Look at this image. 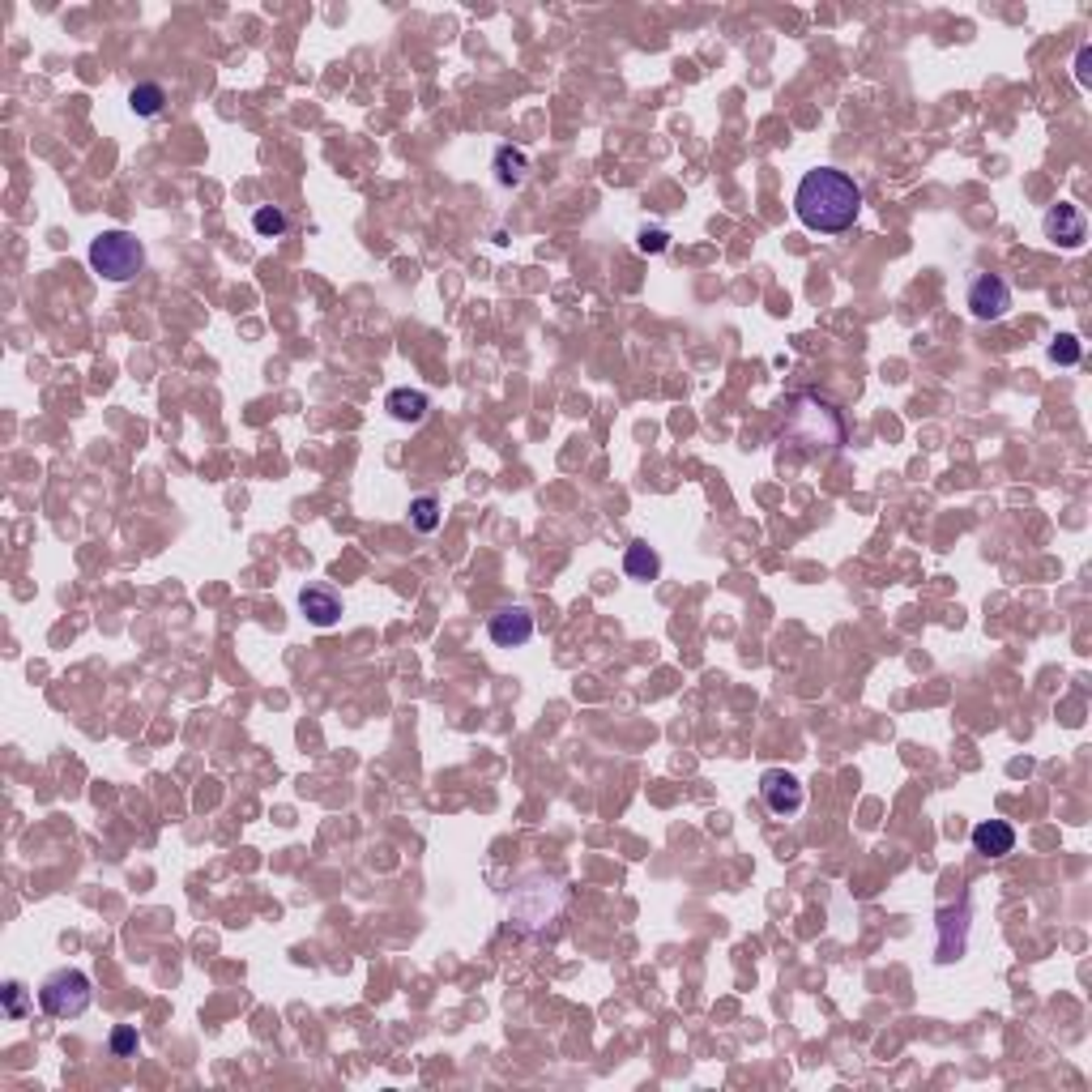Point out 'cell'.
Wrapping results in <instances>:
<instances>
[{
	"label": "cell",
	"mask_w": 1092,
	"mask_h": 1092,
	"mask_svg": "<svg viewBox=\"0 0 1092 1092\" xmlns=\"http://www.w3.org/2000/svg\"><path fill=\"white\" fill-rule=\"evenodd\" d=\"M623 572H628L632 581H657V577H661L657 551H653L649 542H632L628 551H623Z\"/></svg>",
	"instance_id": "12"
},
{
	"label": "cell",
	"mask_w": 1092,
	"mask_h": 1092,
	"mask_svg": "<svg viewBox=\"0 0 1092 1092\" xmlns=\"http://www.w3.org/2000/svg\"><path fill=\"white\" fill-rule=\"evenodd\" d=\"M91 1002H95V981L82 969H56L51 977H43V986H39V1007L51 1020H77V1016H86Z\"/></svg>",
	"instance_id": "4"
},
{
	"label": "cell",
	"mask_w": 1092,
	"mask_h": 1092,
	"mask_svg": "<svg viewBox=\"0 0 1092 1092\" xmlns=\"http://www.w3.org/2000/svg\"><path fill=\"white\" fill-rule=\"evenodd\" d=\"M964 303H969V312L977 320H1002L1011 308V286L994 278V274H977L969 282V295H964Z\"/></svg>",
	"instance_id": "7"
},
{
	"label": "cell",
	"mask_w": 1092,
	"mask_h": 1092,
	"mask_svg": "<svg viewBox=\"0 0 1092 1092\" xmlns=\"http://www.w3.org/2000/svg\"><path fill=\"white\" fill-rule=\"evenodd\" d=\"M299 611L312 628H333V623L342 619V598H337L329 585H308L299 594Z\"/></svg>",
	"instance_id": "9"
},
{
	"label": "cell",
	"mask_w": 1092,
	"mask_h": 1092,
	"mask_svg": "<svg viewBox=\"0 0 1092 1092\" xmlns=\"http://www.w3.org/2000/svg\"><path fill=\"white\" fill-rule=\"evenodd\" d=\"M129 107H133V116L150 120V116H158L167 107V91L158 82H141V86H133V91H129Z\"/></svg>",
	"instance_id": "14"
},
{
	"label": "cell",
	"mask_w": 1092,
	"mask_h": 1092,
	"mask_svg": "<svg viewBox=\"0 0 1092 1092\" xmlns=\"http://www.w3.org/2000/svg\"><path fill=\"white\" fill-rule=\"evenodd\" d=\"M487 636H491V644H499V649H521V644L533 640V615L525 611V606H504L499 615H491Z\"/></svg>",
	"instance_id": "8"
},
{
	"label": "cell",
	"mask_w": 1092,
	"mask_h": 1092,
	"mask_svg": "<svg viewBox=\"0 0 1092 1092\" xmlns=\"http://www.w3.org/2000/svg\"><path fill=\"white\" fill-rule=\"evenodd\" d=\"M1076 82H1080V86L1092 82V47H1088V43L1076 51Z\"/></svg>",
	"instance_id": "21"
},
{
	"label": "cell",
	"mask_w": 1092,
	"mask_h": 1092,
	"mask_svg": "<svg viewBox=\"0 0 1092 1092\" xmlns=\"http://www.w3.org/2000/svg\"><path fill=\"white\" fill-rule=\"evenodd\" d=\"M636 248H640V253H649V257L666 253V248H670V230L666 226H644L640 236H636Z\"/></svg>",
	"instance_id": "20"
},
{
	"label": "cell",
	"mask_w": 1092,
	"mask_h": 1092,
	"mask_svg": "<svg viewBox=\"0 0 1092 1092\" xmlns=\"http://www.w3.org/2000/svg\"><path fill=\"white\" fill-rule=\"evenodd\" d=\"M384 410L398 423H423L427 419V410H432V402H427V393L423 388H393L388 393V402Z\"/></svg>",
	"instance_id": "11"
},
{
	"label": "cell",
	"mask_w": 1092,
	"mask_h": 1092,
	"mask_svg": "<svg viewBox=\"0 0 1092 1092\" xmlns=\"http://www.w3.org/2000/svg\"><path fill=\"white\" fill-rule=\"evenodd\" d=\"M973 849L981 857H1007L1016 849V828L1002 819H981L973 828Z\"/></svg>",
	"instance_id": "10"
},
{
	"label": "cell",
	"mask_w": 1092,
	"mask_h": 1092,
	"mask_svg": "<svg viewBox=\"0 0 1092 1092\" xmlns=\"http://www.w3.org/2000/svg\"><path fill=\"white\" fill-rule=\"evenodd\" d=\"M0 1002H5L9 1020H26V986L22 981H5V986H0Z\"/></svg>",
	"instance_id": "18"
},
{
	"label": "cell",
	"mask_w": 1092,
	"mask_h": 1092,
	"mask_svg": "<svg viewBox=\"0 0 1092 1092\" xmlns=\"http://www.w3.org/2000/svg\"><path fill=\"white\" fill-rule=\"evenodd\" d=\"M1042 230H1046V240H1050L1054 248H1067V253H1076V248H1084V240H1088V218H1084L1080 205L1059 201V205H1050V213L1042 218Z\"/></svg>",
	"instance_id": "5"
},
{
	"label": "cell",
	"mask_w": 1092,
	"mask_h": 1092,
	"mask_svg": "<svg viewBox=\"0 0 1092 1092\" xmlns=\"http://www.w3.org/2000/svg\"><path fill=\"white\" fill-rule=\"evenodd\" d=\"M1080 354H1084V346H1080V337L1076 333H1059L1050 342V359L1054 363H1063V367H1071V363H1080Z\"/></svg>",
	"instance_id": "17"
},
{
	"label": "cell",
	"mask_w": 1092,
	"mask_h": 1092,
	"mask_svg": "<svg viewBox=\"0 0 1092 1092\" xmlns=\"http://www.w3.org/2000/svg\"><path fill=\"white\" fill-rule=\"evenodd\" d=\"M781 444H794V449H802V457H828L845 444V419H840V410L832 402L815 398V393H802L790 406Z\"/></svg>",
	"instance_id": "2"
},
{
	"label": "cell",
	"mask_w": 1092,
	"mask_h": 1092,
	"mask_svg": "<svg viewBox=\"0 0 1092 1092\" xmlns=\"http://www.w3.org/2000/svg\"><path fill=\"white\" fill-rule=\"evenodd\" d=\"M529 175V158L525 150H516V146H499L495 150V180L504 184V188H516Z\"/></svg>",
	"instance_id": "13"
},
{
	"label": "cell",
	"mask_w": 1092,
	"mask_h": 1092,
	"mask_svg": "<svg viewBox=\"0 0 1092 1092\" xmlns=\"http://www.w3.org/2000/svg\"><path fill=\"white\" fill-rule=\"evenodd\" d=\"M107 1046H112L116 1059H133L137 1046H141V1042H137V1029H133V1025H116V1029H112V1042H107Z\"/></svg>",
	"instance_id": "19"
},
{
	"label": "cell",
	"mask_w": 1092,
	"mask_h": 1092,
	"mask_svg": "<svg viewBox=\"0 0 1092 1092\" xmlns=\"http://www.w3.org/2000/svg\"><path fill=\"white\" fill-rule=\"evenodd\" d=\"M146 265V248L129 230H103L91 244V270L107 282H129Z\"/></svg>",
	"instance_id": "3"
},
{
	"label": "cell",
	"mask_w": 1092,
	"mask_h": 1092,
	"mask_svg": "<svg viewBox=\"0 0 1092 1092\" xmlns=\"http://www.w3.org/2000/svg\"><path fill=\"white\" fill-rule=\"evenodd\" d=\"M760 798L773 815H794V811H802V802H807V790H802V781L794 773H785V768H768V773L760 777Z\"/></svg>",
	"instance_id": "6"
},
{
	"label": "cell",
	"mask_w": 1092,
	"mask_h": 1092,
	"mask_svg": "<svg viewBox=\"0 0 1092 1092\" xmlns=\"http://www.w3.org/2000/svg\"><path fill=\"white\" fill-rule=\"evenodd\" d=\"M410 525H415L419 533H436L440 529V499L436 495L410 499Z\"/></svg>",
	"instance_id": "15"
},
{
	"label": "cell",
	"mask_w": 1092,
	"mask_h": 1092,
	"mask_svg": "<svg viewBox=\"0 0 1092 1092\" xmlns=\"http://www.w3.org/2000/svg\"><path fill=\"white\" fill-rule=\"evenodd\" d=\"M253 226H257V236H270V240H278V236H286V226H291V218H286V213H282L278 205H261V209L253 213Z\"/></svg>",
	"instance_id": "16"
},
{
	"label": "cell",
	"mask_w": 1092,
	"mask_h": 1092,
	"mask_svg": "<svg viewBox=\"0 0 1092 1092\" xmlns=\"http://www.w3.org/2000/svg\"><path fill=\"white\" fill-rule=\"evenodd\" d=\"M794 213L807 230H819V236H840L857 222L863 213V188H857L845 171L836 167H815L798 180L794 192Z\"/></svg>",
	"instance_id": "1"
}]
</instances>
